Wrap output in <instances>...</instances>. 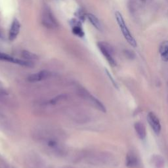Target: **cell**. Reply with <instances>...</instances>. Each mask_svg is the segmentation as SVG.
I'll return each mask as SVG.
<instances>
[{
	"mask_svg": "<svg viewBox=\"0 0 168 168\" xmlns=\"http://www.w3.org/2000/svg\"><path fill=\"white\" fill-rule=\"evenodd\" d=\"M115 16H116V18L117 20V23L120 26V29L122 30V34L123 35L124 38H125V39L127 40V41L129 44V45H131L132 47H137V42L135 40V39L133 38V36L131 35L127 26L125 25L124 20L122 17V15H121V13L118 11H116L115 13Z\"/></svg>",
	"mask_w": 168,
	"mask_h": 168,
	"instance_id": "obj_1",
	"label": "cell"
},
{
	"mask_svg": "<svg viewBox=\"0 0 168 168\" xmlns=\"http://www.w3.org/2000/svg\"><path fill=\"white\" fill-rule=\"evenodd\" d=\"M41 22L48 29H55L58 26L57 20L54 17L51 10L48 8H45L43 11L41 16Z\"/></svg>",
	"mask_w": 168,
	"mask_h": 168,
	"instance_id": "obj_2",
	"label": "cell"
},
{
	"mask_svg": "<svg viewBox=\"0 0 168 168\" xmlns=\"http://www.w3.org/2000/svg\"><path fill=\"white\" fill-rule=\"evenodd\" d=\"M97 45L101 52L104 55V57L106 58L109 64L112 66H115L116 64V61L113 57V49H112L111 46L108 44L106 43V42L102 41L99 42V43L97 44Z\"/></svg>",
	"mask_w": 168,
	"mask_h": 168,
	"instance_id": "obj_3",
	"label": "cell"
},
{
	"mask_svg": "<svg viewBox=\"0 0 168 168\" xmlns=\"http://www.w3.org/2000/svg\"><path fill=\"white\" fill-rule=\"evenodd\" d=\"M0 60H3L6 62H9L14 63V64L19 65L23 66H27V67H32L33 66V63L29 60H24L18 59L15 57H13L11 56L5 54L3 53L0 52Z\"/></svg>",
	"mask_w": 168,
	"mask_h": 168,
	"instance_id": "obj_4",
	"label": "cell"
},
{
	"mask_svg": "<svg viewBox=\"0 0 168 168\" xmlns=\"http://www.w3.org/2000/svg\"><path fill=\"white\" fill-rule=\"evenodd\" d=\"M147 120L151 126V128L156 134L158 135L161 131V125L158 118L153 113H149L147 116Z\"/></svg>",
	"mask_w": 168,
	"mask_h": 168,
	"instance_id": "obj_5",
	"label": "cell"
},
{
	"mask_svg": "<svg viewBox=\"0 0 168 168\" xmlns=\"http://www.w3.org/2000/svg\"><path fill=\"white\" fill-rule=\"evenodd\" d=\"M20 29V24L19 21L17 18H14L10 30H9V39L10 41L15 40V39L17 37L18 34H19Z\"/></svg>",
	"mask_w": 168,
	"mask_h": 168,
	"instance_id": "obj_6",
	"label": "cell"
},
{
	"mask_svg": "<svg viewBox=\"0 0 168 168\" xmlns=\"http://www.w3.org/2000/svg\"><path fill=\"white\" fill-rule=\"evenodd\" d=\"M51 73L47 71H41L38 73L33 74L28 77V81L30 82H37L48 78Z\"/></svg>",
	"mask_w": 168,
	"mask_h": 168,
	"instance_id": "obj_7",
	"label": "cell"
},
{
	"mask_svg": "<svg viewBox=\"0 0 168 168\" xmlns=\"http://www.w3.org/2000/svg\"><path fill=\"white\" fill-rule=\"evenodd\" d=\"M71 24L72 26V30L74 34L80 38H81L84 36V32L82 29L81 23L80 20L72 19L71 21Z\"/></svg>",
	"mask_w": 168,
	"mask_h": 168,
	"instance_id": "obj_8",
	"label": "cell"
},
{
	"mask_svg": "<svg viewBox=\"0 0 168 168\" xmlns=\"http://www.w3.org/2000/svg\"><path fill=\"white\" fill-rule=\"evenodd\" d=\"M125 164L128 167H135L138 164V160L137 157L132 152L128 153L125 159Z\"/></svg>",
	"mask_w": 168,
	"mask_h": 168,
	"instance_id": "obj_9",
	"label": "cell"
},
{
	"mask_svg": "<svg viewBox=\"0 0 168 168\" xmlns=\"http://www.w3.org/2000/svg\"><path fill=\"white\" fill-rule=\"evenodd\" d=\"M135 129L137 135L141 139H144L146 137V132L144 125L141 122H137L135 124Z\"/></svg>",
	"mask_w": 168,
	"mask_h": 168,
	"instance_id": "obj_10",
	"label": "cell"
},
{
	"mask_svg": "<svg viewBox=\"0 0 168 168\" xmlns=\"http://www.w3.org/2000/svg\"><path fill=\"white\" fill-rule=\"evenodd\" d=\"M160 53L161 57L164 60H168V41H164L162 42L160 47Z\"/></svg>",
	"mask_w": 168,
	"mask_h": 168,
	"instance_id": "obj_11",
	"label": "cell"
},
{
	"mask_svg": "<svg viewBox=\"0 0 168 168\" xmlns=\"http://www.w3.org/2000/svg\"><path fill=\"white\" fill-rule=\"evenodd\" d=\"M86 17L88 18L89 22L93 25L95 29L100 31L102 30V26L100 21L94 15H93L92 13H87L86 14Z\"/></svg>",
	"mask_w": 168,
	"mask_h": 168,
	"instance_id": "obj_12",
	"label": "cell"
},
{
	"mask_svg": "<svg viewBox=\"0 0 168 168\" xmlns=\"http://www.w3.org/2000/svg\"><path fill=\"white\" fill-rule=\"evenodd\" d=\"M90 101L92 102L94 106L99 109V110L103 112V113H106V108L103 105V104L99 101L98 99H97L95 97H93V96H90Z\"/></svg>",
	"mask_w": 168,
	"mask_h": 168,
	"instance_id": "obj_13",
	"label": "cell"
},
{
	"mask_svg": "<svg viewBox=\"0 0 168 168\" xmlns=\"http://www.w3.org/2000/svg\"><path fill=\"white\" fill-rule=\"evenodd\" d=\"M22 57L27 60H33L38 59V56L36 54L28 51H23L22 52Z\"/></svg>",
	"mask_w": 168,
	"mask_h": 168,
	"instance_id": "obj_14",
	"label": "cell"
},
{
	"mask_svg": "<svg viewBox=\"0 0 168 168\" xmlns=\"http://www.w3.org/2000/svg\"><path fill=\"white\" fill-rule=\"evenodd\" d=\"M76 15L80 20H85V17H86V15H85L81 10H78L77 11L76 13Z\"/></svg>",
	"mask_w": 168,
	"mask_h": 168,
	"instance_id": "obj_15",
	"label": "cell"
},
{
	"mask_svg": "<svg viewBox=\"0 0 168 168\" xmlns=\"http://www.w3.org/2000/svg\"><path fill=\"white\" fill-rule=\"evenodd\" d=\"M64 98H65V96H63V95H60V96H58V97H56L55 98H54V99H53L51 101V103L53 104H55L57 102H58L59 101H60L61 99H64Z\"/></svg>",
	"mask_w": 168,
	"mask_h": 168,
	"instance_id": "obj_16",
	"label": "cell"
},
{
	"mask_svg": "<svg viewBox=\"0 0 168 168\" xmlns=\"http://www.w3.org/2000/svg\"><path fill=\"white\" fill-rule=\"evenodd\" d=\"M107 74H108V76H109V78L111 79V80H112V82H113V83L114 84V86H115V87H116V88H118V86H117V84L116 83V82L114 81V80L113 79V78H112V76H111V75L107 71Z\"/></svg>",
	"mask_w": 168,
	"mask_h": 168,
	"instance_id": "obj_17",
	"label": "cell"
},
{
	"mask_svg": "<svg viewBox=\"0 0 168 168\" xmlns=\"http://www.w3.org/2000/svg\"><path fill=\"white\" fill-rule=\"evenodd\" d=\"M3 37H4V36H3V33H2V30H1V29H0V38L3 39Z\"/></svg>",
	"mask_w": 168,
	"mask_h": 168,
	"instance_id": "obj_18",
	"label": "cell"
},
{
	"mask_svg": "<svg viewBox=\"0 0 168 168\" xmlns=\"http://www.w3.org/2000/svg\"><path fill=\"white\" fill-rule=\"evenodd\" d=\"M143 1H144V0H143Z\"/></svg>",
	"mask_w": 168,
	"mask_h": 168,
	"instance_id": "obj_19",
	"label": "cell"
}]
</instances>
